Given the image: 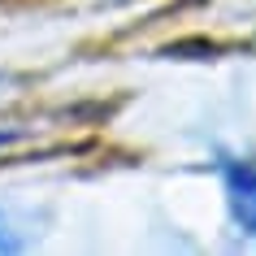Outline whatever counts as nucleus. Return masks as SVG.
Instances as JSON below:
<instances>
[{
  "instance_id": "obj_3",
  "label": "nucleus",
  "mask_w": 256,
  "mask_h": 256,
  "mask_svg": "<svg viewBox=\"0 0 256 256\" xmlns=\"http://www.w3.org/2000/svg\"><path fill=\"white\" fill-rule=\"evenodd\" d=\"M14 139H22V135H18V130H0V148H4V144H14Z\"/></svg>"
},
{
  "instance_id": "obj_1",
  "label": "nucleus",
  "mask_w": 256,
  "mask_h": 256,
  "mask_svg": "<svg viewBox=\"0 0 256 256\" xmlns=\"http://www.w3.org/2000/svg\"><path fill=\"white\" fill-rule=\"evenodd\" d=\"M222 178H226V204L234 226L256 239V156L243 161H222Z\"/></svg>"
},
{
  "instance_id": "obj_2",
  "label": "nucleus",
  "mask_w": 256,
  "mask_h": 256,
  "mask_svg": "<svg viewBox=\"0 0 256 256\" xmlns=\"http://www.w3.org/2000/svg\"><path fill=\"white\" fill-rule=\"evenodd\" d=\"M26 248V239L18 234V226L9 222V213H0V256H14V252H22Z\"/></svg>"
}]
</instances>
